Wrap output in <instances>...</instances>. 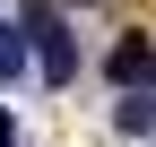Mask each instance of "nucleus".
Listing matches in <instances>:
<instances>
[{
    "mask_svg": "<svg viewBox=\"0 0 156 147\" xmlns=\"http://www.w3.org/2000/svg\"><path fill=\"white\" fill-rule=\"evenodd\" d=\"M26 35H35V52H44V78H52V87H69V78H78V61H69L61 9H26Z\"/></svg>",
    "mask_w": 156,
    "mask_h": 147,
    "instance_id": "nucleus-1",
    "label": "nucleus"
},
{
    "mask_svg": "<svg viewBox=\"0 0 156 147\" xmlns=\"http://www.w3.org/2000/svg\"><path fill=\"white\" fill-rule=\"evenodd\" d=\"M113 78H122V87H139V78H156V43H139V35H130V43H113Z\"/></svg>",
    "mask_w": 156,
    "mask_h": 147,
    "instance_id": "nucleus-2",
    "label": "nucleus"
},
{
    "mask_svg": "<svg viewBox=\"0 0 156 147\" xmlns=\"http://www.w3.org/2000/svg\"><path fill=\"white\" fill-rule=\"evenodd\" d=\"M122 130H156V104H147V95H130V104H122Z\"/></svg>",
    "mask_w": 156,
    "mask_h": 147,
    "instance_id": "nucleus-3",
    "label": "nucleus"
},
{
    "mask_svg": "<svg viewBox=\"0 0 156 147\" xmlns=\"http://www.w3.org/2000/svg\"><path fill=\"white\" fill-rule=\"evenodd\" d=\"M17 61H26V43H17V35L0 26V78H17Z\"/></svg>",
    "mask_w": 156,
    "mask_h": 147,
    "instance_id": "nucleus-4",
    "label": "nucleus"
},
{
    "mask_svg": "<svg viewBox=\"0 0 156 147\" xmlns=\"http://www.w3.org/2000/svg\"><path fill=\"white\" fill-rule=\"evenodd\" d=\"M0 147H9V104H0Z\"/></svg>",
    "mask_w": 156,
    "mask_h": 147,
    "instance_id": "nucleus-5",
    "label": "nucleus"
}]
</instances>
